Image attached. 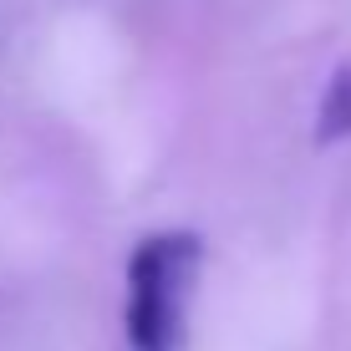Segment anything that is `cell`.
<instances>
[{"mask_svg": "<svg viewBox=\"0 0 351 351\" xmlns=\"http://www.w3.org/2000/svg\"><path fill=\"white\" fill-rule=\"evenodd\" d=\"M199 234L168 229L148 234L128 260V346L132 351H184L189 290L199 275Z\"/></svg>", "mask_w": 351, "mask_h": 351, "instance_id": "obj_1", "label": "cell"}, {"mask_svg": "<svg viewBox=\"0 0 351 351\" xmlns=\"http://www.w3.org/2000/svg\"><path fill=\"white\" fill-rule=\"evenodd\" d=\"M316 138H326V143L351 138V62L336 66V77L326 82L321 112H316Z\"/></svg>", "mask_w": 351, "mask_h": 351, "instance_id": "obj_2", "label": "cell"}]
</instances>
